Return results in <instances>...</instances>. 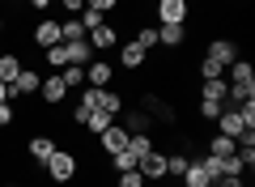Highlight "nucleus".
Instances as JSON below:
<instances>
[{"label": "nucleus", "instance_id": "obj_1", "mask_svg": "<svg viewBox=\"0 0 255 187\" xmlns=\"http://www.w3.org/2000/svg\"><path fill=\"white\" fill-rule=\"evenodd\" d=\"M43 166H47V175H51V183H73V179H77V166H81V162H77V153L55 149L51 158L43 162Z\"/></svg>", "mask_w": 255, "mask_h": 187}, {"label": "nucleus", "instance_id": "obj_2", "mask_svg": "<svg viewBox=\"0 0 255 187\" xmlns=\"http://www.w3.org/2000/svg\"><path fill=\"white\" fill-rule=\"evenodd\" d=\"M191 0H157V21L162 26H187Z\"/></svg>", "mask_w": 255, "mask_h": 187}, {"label": "nucleus", "instance_id": "obj_3", "mask_svg": "<svg viewBox=\"0 0 255 187\" xmlns=\"http://www.w3.org/2000/svg\"><path fill=\"white\" fill-rule=\"evenodd\" d=\"M204 60L230 68V60H238V43H234V38H213V43L204 47Z\"/></svg>", "mask_w": 255, "mask_h": 187}, {"label": "nucleus", "instance_id": "obj_4", "mask_svg": "<svg viewBox=\"0 0 255 187\" xmlns=\"http://www.w3.org/2000/svg\"><path fill=\"white\" fill-rule=\"evenodd\" d=\"M38 85H43V77H38L34 68H21L17 81L9 85V102H13V98H30V94H38Z\"/></svg>", "mask_w": 255, "mask_h": 187}, {"label": "nucleus", "instance_id": "obj_5", "mask_svg": "<svg viewBox=\"0 0 255 187\" xmlns=\"http://www.w3.org/2000/svg\"><path fill=\"white\" fill-rule=\"evenodd\" d=\"M213 124H217V132H221V136H230V141H238V136L247 132V128H243V115H238V107L221 111V115L213 119Z\"/></svg>", "mask_w": 255, "mask_h": 187}, {"label": "nucleus", "instance_id": "obj_6", "mask_svg": "<svg viewBox=\"0 0 255 187\" xmlns=\"http://www.w3.org/2000/svg\"><path fill=\"white\" fill-rule=\"evenodd\" d=\"M136 170H140V175H145V183H149V179H166V153L149 149L145 158L136 162Z\"/></svg>", "mask_w": 255, "mask_h": 187}, {"label": "nucleus", "instance_id": "obj_7", "mask_svg": "<svg viewBox=\"0 0 255 187\" xmlns=\"http://www.w3.org/2000/svg\"><path fill=\"white\" fill-rule=\"evenodd\" d=\"M85 38H90V47H94V51H107V47H115V43H119V30L111 26V21H102V26H94Z\"/></svg>", "mask_w": 255, "mask_h": 187}, {"label": "nucleus", "instance_id": "obj_8", "mask_svg": "<svg viewBox=\"0 0 255 187\" xmlns=\"http://www.w3.org/2000/svg\"><path fill=\"white\" fill-rule=\"evenodd\" d=\"M98 145H102L107 158H111V153H119V149H128V128H115V124H111L107 132H98Z\"/></svg>", "mask_w": 255, "mask_h": 187}, {"label": "nucleus", "instance_id": "obj_9", "mask_svg": "<svg viewBox=\"0 0 255 187\" xmlns=\"http://www.w3.org/2000/svg\"><path fill=\"white\" fill-rule=\"evenodd\" d=\"M38 89H43V102H47V107H60V102L68 98V85H64V77H60V72H55V77H47Z\"/></svg>", "mask_w": 255, "mask_h": 187}, {"label": "nucleus", "instance_id": "obj_10", "mask_svg": "<svg viewBox=\"0 0 255 187\" xmlns=\"http://www.w3.org/2000/svg\"><path fill=\"white\" fill-rule=\"evenodd\" d=\"M85 85L107 89V85H111V64H107V60H90V64H85Z\"/></svg>", "mask_w": 255, "mask_h": 187}, {"label": "nucleus", "instance_id": "obj_11", "mask_svg": "<svg viewBox=\"0 0 255 187\" xmlns=\"http://www.w3.org/2000/svg\"><path fill=\"white\" fill-rule=\"evenodd\" d=\"M55 43H64V38H60V21H38V26H34V47H43V51H47V47H55Z\"/></svg>", "mask_w": 255, "mask_h": 187}, {"label": "nucleus", "instance_id": "obj_12", "mask_svg": "<svg viewBox=\"0 0 255 187\" xmlns=\"http://www.w3.org/2000/svg\"><path fill=\"white\" fill-rule=\"evenodd\" d=\"M230 85H251L255 89V64L251 60H230Z\"/></svg>", "mask_w": 255, "mask_h": 187}, {"label": "nucleus", "instance_id": "obj_13", "mask_svg": "<svg viewBox=\"0 0 255 187\" xmlns=\"http://www.w3.org/2000/svg\"><path fill=\"white\" fill-rule=\"evenodd\" d=\"M145 60H149V51H140L136 43H124V47H119V64H124L128 72H136V68H140Z\"/></svg>", "mask_w": 255, "mask_h": 187}, {"label": "nucleus", "instance_id": "obj_14", "mask_svg": "<svg viewBox=\"0 0 255 187\" xmlns=\"http://www.w3.org/2000/svg\"><path fill=\"white\" fill-rule=\"evenodd\" d=\"M64 51H68V64H90V55H94V47H90V38H73V43H64Z\"/></svg>", "mask_w": 255, "mask_h": 187}, {"label": "nucleus", "instance_id": "obj_15", "mask_svg": "<svg viewBox=\"0 0 255 187\" xmlns=\"http://www.w3.org/2000/svg\"><path fill=\"white\" fill-rule=\"evenodd\" d=\"M187 43V26H157V47H183Z\"/></svg>", "mask_w": 255, "mask_h": 187}, {"label": "nucleus", "instance_id": "obj_16", "mask_svg": "<svg viewBox=\"0 0 255 187\" xmlns=\"http://www.w3.org/2000/svg\"><path fill=\"white\" fill-rule=\"evenodd\" d=\"M230 153H238V141H230V136L213 132V136H209V158H230Z\"/></svg>", "mask_w": 255, "mask_h": 187}, {"label": "nucleus", "instance_id": "obj_17", "mask_svg": "<svg viewBox=\"0 0 255 187\" xmlns=\"http://www.w3.org/2000/svg\"><path fill=\"white\" fill-rule=\"evenodd\" d=\"M26 149H30V158H34V162H47V158H51L55 149H60V145H55L51 136H34V141H30Z\"/></svg>", "mask_w": 255, "mask_h": 187}, {"label": "nucleus", "instance_id": "obj_18", "mask_svg": "<svg viewBox=\"0 0 255 187\" xmlns=\"http://www.w3.org/2000/svg\"><path fill=\"white\" fill-rule=\"evenodd\" d=\"M98 111H107V115L115 119L119 111H124V98H119V94H115L111 85H107V89H98Z\"/></svg>", "mask_w": 255, "mask_h": 187}, {"label": "nucleus", "instance_id": "obj_19", "mask_svg": "<svg viewBox=\"0 0 255 187\" xmlns=\"http://www.w3.org/2000/svg\"><path fill=\"white\" fill-rule=\"evenodd\" d=\"M17 72H21V60L13 51H4L0 55V81H4V85H13V81H17Z\"/></svg>", "mask_w": 255, "mask_h": 187}, {"label": "nucleus", "instance_id": "obj_20", "mask_svg": "<svg viewBox=\"0 0 255 187\" xmlns=\"http://www.w3.org/2000/svg\"><path fill=\"white\" fill-rule=\"evenodd\" d=\"M60 77H64V85H68V89H81L85 85V68H81V64H64Z\"/></svg>", "mask_w": 255, "mask_h": 187}, {"label": "nucleus", "instance_id": "obj_21", "mask_svg": "<svg viewBox=\"0 0 255 187\" xmlns=\"http://www.w3.org/2000/svg\"><path fill=\"white\" fill-rule=\"evenodd\" d=\"M132 43H136L140 51H153V47H157V26H140V30H136V38H132Z\"/></svg>", "mask_w": 255, "mask_h": 187}, {"label": "nucleus", "instance_id": "obj_22", "mask_svg": "<svg viewBox=\"0 0 255 187\" xmlns=\"http://www.w3.org/2000/svg\"><path fill=\"white\" fill-rule=\"evenodd\" d=\"M221 111H226V98H200V119H209V124H213Z\"/></svg>", "mask_w": 255, "mask_h": 187}, {"label": "nucleus", "instance_id": "obj_23", "mask_svg": "<svg viewBox=\"0 0 255 187\" xmlns=\"http://www.w3.org/2000/svg\"><path fill=\"white\" fill-rule=\"evenodd\" d=\"M60 38L64 43H73V38H85V26L77 17H68V21H60Z\"/></svg>", "mask_w": 255, "mask_h": 187}, {"label": "nucleus", "instance_id": "obj_24", "mask_svg": "<svg viewBox=\"0 0 255 187\" xmlns=\"http://www.w3.org/2000/svg\"><path fill=\"white\" fill-rule=\"evenodd\" d=\"M191 166V158L187 153H170V158H166V175H174V179H183V170Z\"/></svg>", "mask_w": 255, "mask_h": 187}, {"label": "nucleus", "instance_id": "obj_25", "mask_svg": "<svg viewBox=\"0 0 255 187\" xmlns=\"http://www.w3.org/2000/svg\"><path fill=\"white\" fill-rule=\"evenodd\" d=\"M124 128H128V132H145V128H149V115H145V111H128V115H124Z\"/></svg>", "mask_w": 255, "mask_h": 187}, {"label": "nucleus", "instance_id": "obj_26", "mask_svg": "<svg viewBox=\"0 0 255 187\" xmlns=\"http://www.w3.org/2000/svg\"><path fill=\"white\" fill-rule=\"evenodd\" d=\"M85 128H90L94 136H98V132H107V128H111V115H107V111H90V119H85Z\"/></svg>", "mask_w": 255, "mask_h": 187}, {"label": "nucleus", "instance_id": "obj_27", "mask_svg": "<svg viewBox=\"0 0 255 187\" xmlns=\"http://www.w3.org/2000/svg\"><path fill=\"white\" fill-rule=\"evenodd\" d=\"M217 166H221V175H243V158H238V153H230V158H217Z\"/></svg>", "mask_w": 255, "mask_h": 187}, {"label": "nucleus", "instance_id": "obj_28", "mask_svg": "<svg viewBox=\"0 0 255 187\" xmlns=\"http://www.w3.org/2000/svg\"><path fill=\"white\" fill-rule=\"evenodd\" d=\"M77 21H81V26H85V34H90V30H94V26H102L107 17H102L98 9H81V13H77Z\"/></svg>", "mask_w": 255, "mask_h": 187}, {"label": "nucleus", "instance_id": "obj_29", "mask_svg": "<svg viewBox=\"0 0 255 187\" xmlns=\"http://www.w3.org/2000/svg\"><path fill=\"white\" fill-rule=\"evenodd\" d=\"M47 64H51V68H64V64H68V51H64V43H55V47H47Z\"/></svg>", "mask_w": 255, "mask_h": 187}, {"label": "nucleus", "instance_id": "obj_30", "mask_svg": "<svg viewBox=\"0 0 255 187\" xmlns=\"http://www.w3.org/2000/svg\"><path fill=\"white\" fill-rule=\"evenodd\" d=\"M115 187H145V175H140V170H124Z\"/></svg>", "mask_w": 255, "mask_h": 187}, {"label": "nucleus", "instance_id": "obj_31", "mask_svg": "<svg viewBox=\"0 0 255 187\" xmlns=\"http://www.w3.org/2000/svg\"><path fill=\"white\" fill-rule=\"evenodd\" d=\"M85 9H98L102 17H107L111 9H119V0H85Z\"/></svg>", "mask_w": 255, "mask_h": 187}, {"label": "nucleus", "instance_id": "obj_32", "mask_svg": "<svg viewBox=\"0 0 255 187\" xmlns=\"http://www.w3.org/2000/svg\"><path fill=\"white\" fill-rule=\"evenodd\" d=\"M217 187H243V175H221Z\"/></svg>", "mask_w": 255, "mask_h": 187}, {"label": "nucleus", "instance_id": "obj_33", "mask_svg": "<svg viewBox=\"0 0 255 187\" xmlns=\"http://www.w3.org/2000/svg\"><path fill=\"white\" fill-rule=\"evenodd\" d=\"M13 124V107H9V102H0V128H9Z\"/></svg>", "mask_w": 255, "mask_h": 187}, {"label": "nucleus", "instance_id": "obj_34", "mask_svg": "<svg viewBox=\"0 0 255 187\" xmlns=\"http://www.w3.org/2000/svg\"><path fill=\"white\" fill-rule=\"evenodd\" d=\"M64 9H68V13H73V17H77V13L85 9V0H64Z\"/></svg>", "mask_w": 255, "mask_h": 187}, {"label": "nucleus", "instance_id": "obj_35", "mask_svg": "<svg viewBox=\"0 0 255 187\" xmlns=\"http://www.w3.org/2000/svg\"><path fill=\"white\" fill-rule=\"evenodd\" d=\"M30 9H38V13H47V9H51V0H30Z\"/></svg>", "mask_w": 255, "mask_h": 187}, {"label": "nucleus", "instance_id": "obj_36", "mask_svg": "<svg viewBox=\"0 0 255 187\" xmlns=\"http://www.w3.org/2000/svg\"><path fill=\"white\" fill-rule=\"evenodd\" d=\"M0 102H9V85L4 81H0Z\"/></svg>", "mask_w": 255, "mask_h": 187}, {"label": "nucleus", "instance_id": "obj_37", "mask_svg": "<svg viewBox=\"0 0 255 187\" xmlns=\"http://www.w3.org/2000/svg\"><path fill=\"white\" fill-rule=\"evenodd\" d=\"M0 34H4V17H0Z\"/></svg>", "mask_w": 255, "mask_h": 187}, {"label": "nucleus", "instance_id": "obj_38", "mask_svg": "<svg viewBox=\"0 0 255 187\" xmlns=\"http://www.w3.org/2000/svg\"><path fill=\"white\" fill-rule=\"evenodd\" d=\"M51 4H64V0H51Z\"/></svg>", "mask_w": 255, "mask_h": 187}, {"label": "nucleus", "instance_id": "obj_39", "mask_svg": "<svg viewBox=\"0 0 255 187\" xmlns=\"http://www.w3.org/2000/svg\"><path fill=\"white\" fill-rule=\"evenodd\" d=\"M9 187H13V183H9Z\"/></svg>", "mask_w": 255, "mask_h": 187}]
</instances>
